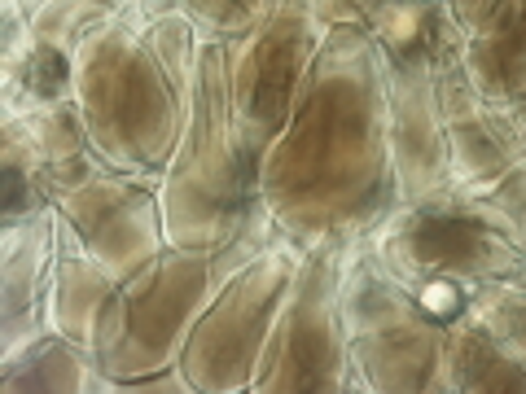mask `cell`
Wrapping results in <instances>:
<instances>
[{
	"mask_svg": "<svg viewBox=\"0 0 526 394\" xmlns=\"http://www.w3.org/2000/svg\"><path fill=\"white\" fill-rule=\"evenodd\" d=\"M470 237H474V223L456 220V215H426L417 223V241L426 254H465L470 250Z\"/></svg>",
	"mask_w": 526,
	"mask_h": 394,
	"instance_id": "obj_1",
	"label": "cell"
},
{
	"mask_svg": "<svg viewBox=\"0 0 526 394\" xmlns=\"http://www.w3.org/2000/svg\"><path fill=\"white\" fill-rule=\"evenodd\" d=\"M31 84H35V93H45L53 97L62 84H66V62L57 57V53H35V62H31Z\"/></svg>",
	"mask_w": 526,
	"mask_h": 394,
	"instance_id": "obj_2",
	"label": "cell"
},
{
	"mask_svg": "<svg viewBox=\"0 0 526 394\" xmlns=\"http://www.w3.org/2000/svg\"><path fill=\"white\" fill-rule=\"evenodd\" d=\"M0 184H5V202H0V211H5V215H18V211L26 206V184H23V175L9 167V172L0 175Z\"/></svg>",
	"mask_w": 526,
	"mask_h": 394,
	"instance_id": "obj_4",
	"label": "cell"
},
{
	"mask_svg": "<svg viewBox=\"0 0 526 394\" xmlns=\"http://www.w3.org/2000/svg\"><path fill=\"white\" fill-rule=\"evenodd\" d=\"M426 302L430 311H434V320H448V316H456V307H461V294L456 290H448V285H434V290H426Z\"/></svg>",
	"mask_w": 526,
	"mask_h": 394,
	"instance_id": "obj_3",
	"label": "cell"
}]
</instances>
